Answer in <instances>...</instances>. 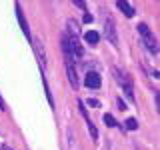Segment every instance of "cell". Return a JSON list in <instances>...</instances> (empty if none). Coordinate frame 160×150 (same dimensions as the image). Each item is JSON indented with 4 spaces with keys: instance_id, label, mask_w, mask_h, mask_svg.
<instances>
[{
    "instance_id": "obj_1",
    "label": "cell",
    "mask_w": 160,
    "mask_h": 150,
    "mask_svg": "<svg viewBox=\"0 0 160 150\" xmlns=\"http://www.w3.org/2000/svg\"><path fill=\"white\" fill-rule=\"evenodd\" d=\"M114 78H116L118 82H120V86L124 88V94H126L130 100H134V92H132V82H130V78L120 68H114Z\"/></svg>"
},
{
    "instance_id": "obj_2",
    "label": "cell",
    "mask_w": 160,
    "mask_h": 150,
    "mask_svg": "<svg viewBox=\"0 0 160 150\" xmlns=\"http://www.w3.org/2000/svg\"><path fill=\"white\" fill-rule=\"evenodd\" d=\"M138 32H140V36L144 38V42H146V46L152 50L154 54L158 52V46H156V38L152 36V32H150V28L146 26V24H138Z\"/></svg>"
},
{
    "instance_id": "obj_3",
    "label": "cell",
    "mask_w": 160,
    "mask_h": 150,
    "mask_svg": "<svg viewBox=\"0 0 160 150\" xmlns=\"http://www.w3.org/2000/svg\"><path fill=\"white\" fill-rule=\"evenodd\" d=\"M16 18H18V24H20V28H22V32H24V36H26L30 42H32V36H30V28H28V22H26V18H24V12H22V8H20V4H16Z\"/></svg>"
},
{
    "instance_id": "obj_4",
    "label": "cell",
    "mask_w": 160,
    "mask_h": 150,
    "mask_svg": "<svg viewBox=\"0 0 160 150\" xmlns=\"http://www.w3.org/2000/svg\"><path fill=\"white\" fill-rule=\"evenodd\" d=\"M32 44H34V50H36V56H38L40 68H44V66H46V54H44V48H42V42H40V38H34Z\"/></svg>"
},
{
    "instance_id": "obj_5",
    "label": "cell",
    "mask_w": 160,
    "mask_h": 150,
    "mask_svg": "<svg viewBox=\"0 0 160 150\" xmlns=\"http://www.w3.org/2000/svg\"><path fill=\"white\" fill-rule=\"evenodd\" d=\"M84 84H86L88 88H100V84H102V80L96 72H88L86 76H84Z\"/></svg>"
},
{
    "instance_id": "obj_6",
    "label": "cell",
    "mask_w": 160,
    "mask_h": 150,
    "mask_svg": "<svg viewBox=\"0 0 160 150\" xmlns=\"http://www.w3.org/2000/svg\"><path fill=\"white\" fill-rule=\"evenodd\" d=\"M84 40H86L88 44H92V46H96L100 42V34L96 30H86V32H84Z\"/></svg>"
},
{
    "instance_id": "obj_7",
    "label": "cell",
    "mask_w": 160,
    "mask_h": 150,
    "mask_svg": "<svg viewBox=\"0 0 160 150\" xmlns=\"http://www.w3.org/2000/svg\"><path fill=\"white\" fill-rule=\"evenodd\" d=\"M116 6H118V10H122V12L126 14V16H130V18L134 16V8L130 6L128 2H124V0H118V2H116Z\"/></svg>"
},
{
    "instance_id": "obj_8",
    "label": "cell",
    "mask_w": 160,
    "mask_h": 150,
    "mask_svg": "<svg viewBox=\"0 0 160 150\" xmlns=\"http://www.w3.org/2000/svg\"><path fill=\"white\" fill-rule=\"evenodd\" d=\"M106 36L112 44H116V30H114V24L112 20H106Z\"/></svg>"
},
{
    "instance_id": "obj_9",
    "label": "cell",
    "mask_w": 160,
    "mask_h": 150,
    "mask_svg": "<svg viewBox=\"0 0 160 150\" xmlns=\"http://www.w3.org/2000/svg\"><path fill=\"white\" fill-rule=\"evenodd\" d=\"M124 124H126V128H128V130H136V128H138V122H136V118H128Z\"/></svg>"
},
{
    "instance_id": "obj_10",
    "label": "cell",
    "mask_w": 160,
    "mask_h": 150,
    "mask_svg": "<svg viewBox=\"0 0 160 150\" xmlns=\"http://www.w3.org/2000/svg\"><path fill=\"white\" fill-rule=\"evenodd\" d=\"M104 122H106V126H116V120L112 114H104Z\"/></svg>"
},
{
    "instance_id": "obj_11",
    "label": "cell",
    "mask_w": 160,
    "mask_h": 150,
    "mask_svg": "<svg viewBox=\"0 0 160 150\" xmlns=\"http://www.w3.org/2000/svg\"><path fill=\"white\" fill-rule=\"evenodd\" d=\"M88 104H90V106H98V100H96V98H90Z\"/></svg>"
},
{
    "instance_id": "obj_12",
    "label": "cell",
    "mask_w": 160,
    "mask_h": 150,
    "mask_svg": "<svg viewBox=\"0 0 160 150\" xmlns=\"http://www.w3.org/2000/svg\"><path fill=\"white\" fill-rule=\"evenodd\" d=\"M118 108H120V110H126V104H124L120 98H118Z\"/></svg>"
},
{
    "instance_id": "obj_13",
    "label": "cell",
    "mask_w": 160,
    "mask_h": 150,
    "mask_svg": "<svg viewBox=\"0 0 160 150\" xmlns=\"http://www.w3.org/2000/svg\"><path fill=\"white\" fill-rule=\"evenodd\" d=\"M74 4H76V6H80V8H82V10L86 8V4H84V2H80V0H76V2H74Z\"/></svg>"
},
{
    "instance_id": "obj_14",
    "label": "cell",
    "mask_w": 160,
    "mask_h": 150,
    "mask_svg": "<svg viewBox=\"0 0 160 150\" xmlns=\"http://www.w3.org/2000/svg\"><path fill=\"white\" fill-rule=\"evenodd\" d=\"M0 150H12V148H10L8 144H2V146H0Z\"/></svg>"
},
{
    "instance_id": "obj_15",
    "label": "cell",
    "mask_w": 160,
    "mask_h": 150,
    "mask_svg": "<svg viewBox=\"0 0 160 150\" xmlns=\"http://www.w3.org/2000/svg\"><path fill=\"white\" fill-rule=\"evenodd\" d=\"M0 108H2V110L6 108V104H4V100H2V96H0Z\"/></svg>"
}]
</instances>
